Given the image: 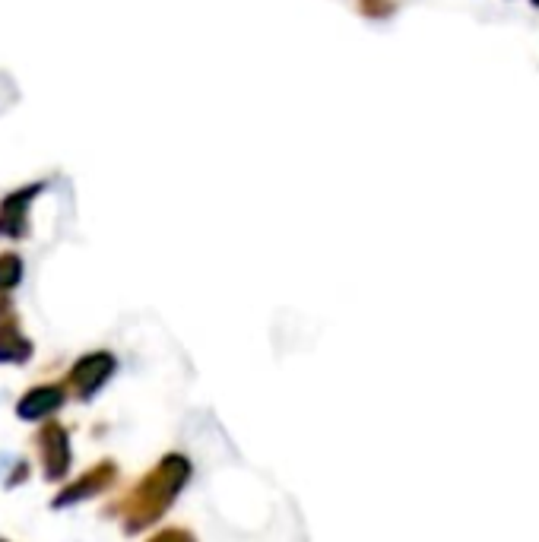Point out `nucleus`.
<instances>
[{"label":"nucleus","instance_id":"1","mask_svg":"<svg viewBox=\"0 0 539 542\" xmlns=\"http://www.w3.org/2000/svg\"><path fill=\"white\" fill-rule=\"evenodd\" d=\"M45 184H26V188L7 194L0 200V235L4 238H26L29 232V207L42 194Z\"/></svg>","mask_w":539,"mask_h":542},{"label":"nucleus","instance_id":"2","mask_svg":"<svg viewBox=\"0 0 539 542\" xmlns=\"http://www.w3.org/2000/svg\"><path fill=\"white\" fill-rule=\"evenodd\" d=\"M39 451H42V463H45V479L58 482L67 476L70 470V438L61 425H45L39 435Z\"/></svg>","mask_w":539,"mask_h":542},{"label":"nucleus","instance_id":"3","mask_svg":"<svg viewBox=\"0 0 539 542\" xmlns=\"http://www.w3.org/2000/svg\"><path fill=\"white\" fill-rule=\"evenodd\" d=\"M111 371H115V359H111L108 352H92V355H83V359L73 365L70 384L80 390V397L89 400L111 378Z\"/></svg>","mask_w":539,"mask_h":542},{"label":"nucleus","instance_id":"4","mask_svg":"<svg viewBox=\"0 0 539 542\" xmlns=\"http://www.w3.org/2000/svg\"><path fill=\"white\" fill-rule=\"evenodd\" d=\"M61 406H64V390L54 384H42V387H32L29 394L16 403V416L26 422H42L58 413Z\"/></svg>","mask_w":539,"mask_h":542},{"label":"nucleus","instance_id":"5","mask_svg":"<svg viewBox=\"0 0 539 542\" xmlns=\"http://www.w3.org/2000/svg\"><path fill=\"white\" fill-rule=\"evenodd\" d=\"M32 359V343L16 324H0V365H23Z\"/></svg>","mask_w":539,"mask_h":542},{"label":"nucleus","instance_id":"6","mask_svg":"<svg viewBox=\"0 0 539 542\" xmlns=\"http://www.w3.org/2000/svg\"><path fill=\"white\" fill-rule=\"evenodd\" d=\"M108 479H111V470H108V463H105L102 470L83 476L77 485H70V489H67L64 495L54 498V508H64V504H77V501H83V498H89V495H96Z\"/></svg>","mask_w":539,"mask_h":542},{"label":"nucleus","instance_id":"7","mask_svg":"<svg viewBox=\"0 0 539 542\" xmlns=\"http://www.w3.org/2000/svg\"><path fill=\"white\" fill-rule=\"evenodd\" d=\"M23 279V260L16 254H0V292H10Z\"/></svg>","mask_w":539,"mask_h":542},{"label":"nucleus","instance_id":"8","mask_svg":"<svg viewBox=\"0 0 539 542\" xmlns=\"http://www.w3.org/2000/svg\"><path fill=\"white\" fill-rule=\"evenodd\" d=\"M359 4H362V10H365L368 16H384V13H390L387 0H359Z\"/></svg>","mask_w":539,"mask_h":542},{"label":"nucleus","instance_id":"9","mask_svg":"<svg viewBox=\"0 0 539 542\" xmlns=\"http://www.w3.org/2000/svg\"><path fill=\"white\" fill-rule=\"evenodd\" d=\"M530 4H533V7H539V0H530Z\"/></svg>","mask_w":539,"mask_h":542},{"label":"nucleus","instance_id":"10","mask_svg":"<svg viewBox=\"0 0 539 542\" xmlns=\"http://www.w3.org/2000/svg\"><path fill=\"white\" fill-rule=\"evenodd\" d=\"M0 542H4V539H0Z\"/></svg>","mask_w":539,"mask_h":542}]
</instances>
